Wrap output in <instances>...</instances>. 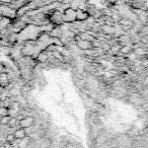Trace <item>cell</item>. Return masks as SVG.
Masks as SVG:
<instances>
[{
	"instance_id": "cell-8",
	"label": "cell",
	"mask_w": 148,
	"mask_h": 148,
	"mask_svg": "<svg viewBox=\"0 0 148 148\" xmlns=\"http://www.w3.org/2000/svg\"><path fill=\"white\" fill-rule=\"evenodd\" d=\"M62 35H63L62 29H60L58 25H55V27L52 29V31L50 32V36H51L52 38H60Z\"/></svg>"
},
{
	"instance_id": "cell-9",
	"label": "cell",
	"mask_w": 148,
	"mask_h": 148,
	"mask_svg": "<svg viewBox=\"0 0 148 148\" xmlns=\"http://www.w3.org/2000/svg\"><path fill=\"white\" fill-rule=\"evenodd\" d=\"M119 25H121V27H133L134 23L129 18H120Z\"/></svg>"
},
{
	"instance_id": "cell-11",
	"label": "cell",
	"mask_w": 148,
	"mask_h": 148,
	"mask_svg": "<svg viewBox=\"0 0 148 148\" xmlns=\"http://www.w3.org/2000/svg\"><path fill=\"white\" fill-rule=\"evenodd\" d=\"M79 36H80V38L82 40H85V41H89V42H91V43H92V42L95 40V37H92L90 34L85 33V32H82V33H80V34H79Z\"/></svg>"
},
{
	"instance_id": "cell-17",
	"label": "cell",
	"mask_w": 148,
	"mask_h": 148,
	"mask_svg": "<svg viewBox=\"0 0 148 148\" xmlns=\"http://www.w3.org/2000/svg\"><path fill=\"white\" fill-rule=\"evenodd\" d=\"M3 89H4V88H3V87H1V86H0V95H1V93H2Z\"/></svg>"
},
{
	"instance_id": "cell-12",
	"label": "cell",
	"mask_w": 148,
	"mask_h": 148,
	"mask_svg": "<svg viewBox=\"0 0 148 148\" xmlns=\"http://www.w3.org/2000/svg\"><path fill=\"white\" fill-rule=\"evenodd\" d=\"M10 119H11V116L8 115V114L1 116V118H0V125H8Z\"/></svg>"
},
{
	"instance_id": "cell-3",
	"label": "cell",
	"mask_w": 148,
	"mask_h": 148,
	"mask_svg": "<svg viewBox=\"0 0 148 148\" xmlns=\"http://www.w3.org/2000/svg\"><path fill=\"white\" fill-rule=\"evenodd\" d=\"M74 40L76 42V45L79 49L81 50H90L92 49V43L89 41H85V40H82L80 38L79 35H75L74 36Z\"/></svg>"
},
{
	"instance_id": "cell-4",
	"label": "cell",
	"mask_w": 148,
	"mask_h": 148,
	"mask_svg": "<svg viewBox=\"0 0 148 148\" xmlns=\"http://www.w3.org/2000/svg\"><path fill=\"white\" fill-rule=\"evenodd\" d=\"M35 124V118L34 117H23L21 118L18 121V126L21 128H25V129H27V128L32 127V126Z\"/></svg>"
},
{
	"instance_id": "cell-1",
	"label": "cell",
	"mask_w": 148,
	"mask_h": 148,
	"mask_svg": "<svg viewBox=\"0 0 148 148\" xmlns=\"http://www.w3.org/2000/svg\"><path fill=\"white\" fill-rule=\"evenodd\" d=\"M49 19L50 23H53L54 25H61L65 23L63 17V12H61L59 10H54L49 16Z\"/></svg>"
},
{
	"instance_id": "cell-13",
	"label": "cell",
	"mask_w": 148,
	"mask_h": 148,
	"mask_svg": "<svg viewBox=\"0 0 148 148\" xmlns=\"http://www.w3.org/2000/svg\"><path fill=\"white\" fill-rule=\"evenodd\" d=\"M119 52H121L122 54H125V55L126 54H129L132 52V47H130V46H128V45H124L121 47Z\"/></svg>"
},
{
	"instance_id": "cell-7",
	"label": "cell",
	"mask_w": 148,
	"mask_h": 148,
	"mask_svg": "<svg viewBox=\"0 0 148 148\" xmlns=\"http://www.w3.org/2000/svg\"><path fill=\"white\" fill-rule=\"evenodd\" d=\"M9 84V77L8 74L5 73V72H2L0 73V86L5 88L7 85Z\"/></svg>"
},
{
	"instance_id": "cell-16",
	"label": "cell",
	"mask_w": 148,
	"mask_h": 148,
	"mask_svg": "<svg viewBox=\"0 0 148 148\" xmlns=\"http://www.w3.org/2000/svg\"><path fill=\"white\" fill-rule=\"evenodd\" d=\"M17 123H18V121H17V119H16V118H13V117H11L10 121H9V123H8V126H9V127H14V126H15V124H17Z\"/></svg>"
},
{
	"instance_id": "cell-14",
	"label": "cell",
	"mask_w": 148,
	"mask_h": 148,
	"mask_svg": "<svg viewBox=\"0 0 148 148\" xmlns=\"http://www.w3.org/2000/svg\"><path fill=\"white\" fill-rule=\"evenodd\" d=\"M8 23H9V18L4 17V18H2L1 21H0V27H1V29H2V27H5Z\"/></svg>"
},
{
	"instance_id": "cell-15",
	"label": "cell",
	"mask_w": 148,
	"mask_h": 148,
	"mask_svg": "<svg viewBox=\"0 0 148 148\" xmlns=\"http://www.w3.org/2000/svg\"><path fill=\"white\" fill-rule=\"evenodd\" d=\"M15 137H14V135L13 134H8V135L6 136V142L7 143H13V142L15 141Z\"/></svg>"
},
{
	"instance_id": "cell-6",
	"label": "cell",
	"mask_w": 148,
	"mask_h": 148,
	"mask_svg": "<svg viewBox=\"0 0 148 148\" xmlns=\"http://www.w3.org/2000/svg\"><path fill=\"white\" fill-rule=\"evenodd\" d=\"M13 135H14V137L16 140H23L27 137V130H25V128L19 127L18 129L15 130V132L13 133Z\"/></svg>"
},
{
	"instance_id": "cell-10",
	"label": "cell",
	"mask_w": 148,
	"mask_h": 148,
	"mask_svg": "<svg viewBox=\"0 0 148 148\" xmlns=\"http://www.w3.org/2000/svg\"><path fill=\"white\" fill-rule=\"evenodd\" d=\"M48 59H49V56H48L47 51L40 52V54L38 55V57H37V60L39 62H41V63H44V62H46Z\"/></svg>"
},
{
	"instance_id": "cell-2",
	"label": "cell",
	"mask_w": 148,
	"mask_h": 148,
	"mask_svg": "<svg viewBox=\"0 0 148 148\" xmlns=\"http://www.w3.org/2000/svg\"><path fill=\"white\" fill-rule=\"evenodd\" d=\"M64 21L68 23H73L76 21V10L71 7L68 6L65 10L63 11Z\"/></svg>"
},
{
	"instance_id": "cell-5",
	"label": "cell",
	"mask_w": 148,
	"mask_h": 148,
	"mask_svg": "<svg viewBox=\"0 0 148 148\" xmlns=\"http://www.w3.org/2000/svg\"><path fill=\"white\" fill-rule=\"evenodd\" d=\"M90 14L88 11L84 10V9H76V21H85L89 18Z\"/></svg>"
}]
</instances>
